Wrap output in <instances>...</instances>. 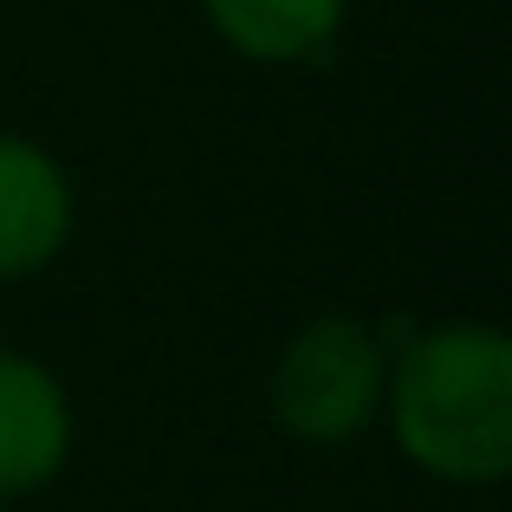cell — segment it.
Here are the masks:
<instances>
[{
    "label": "cell",
    "instance_id": "6da1fadb",
    "mask_svg": "<svg viewBox=\"0 0 512 512\" xmlns=\"http://www.w3.org/2000/svg\"><path fill=\"white\" fill-rule=\"evenodd\" d=\"M396 441L415 467L487 487L512 467V344L493 325H448L402 350L389 389Z\"/></svg>",
    "mask_w": 512,
    "mask_h": 512
},
{
    "label": "cell",
    "instance_id": "7a4b0ae2",
    "mask_svg": "<svg viewBox=\"0 0 512 512\" xmlns=\"http://www.w3.org/2000/svg\"><path fill=\"white\" fill-rule=\"evenodd\" d=\"M383 402V350L357 318H318L279 357L273 409L299 441H344Z\"/></svg>",
    "mask_w": 512,
    "mask_h": 512
},
{
    "label": "cell",
    "instance_id": "3957f363",
    "mask_svg": "<svg viewBox=\"0 0 512 512\" xmlns=\"http://www.w3.org/2000/svg\"><path fill=\"white\" fill-rule=\"evenodd\" d=\"M72 195L46 150L0 137V279H20L65 247Z\"/></svg>",
    "mask_w": 512,
    "mask_h": 512
},
{
    "label": "cell",
    "instance_id": "277c9868",
    "mask_svg": "<svg viewBox=\"0 0 512 512\" xmlns=\"http://www.w3.org/2000/svg\"><path fill=\"white\" fill-rule=\"evenodd\" d=\"M65 441H72L65 389L39 363L0 357V493H26L52 480L65 461Z\"/></svg>",
    "mask_w": 512,
    "mask_h": 512
},
{
    "label": "cell",
    "instance_id": "5b68a950",
    "mask_svg": "<svg viewBox=\"0 0 512 512\" xmlns=\"http://www.w3.org/2000/svg\"><path fill=\"white\" fill-rule=\"evenodd\" d=\"M214 33L247 59H305L344 20V0H201Z\"/></svg>",
    "mask_w": 512,
    "mask_h": 512
}]
</instances>
